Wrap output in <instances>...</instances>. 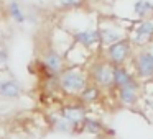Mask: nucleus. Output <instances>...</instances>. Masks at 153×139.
I'll return each mask as SVG.
<instances>
[{
    "mask_svg": "<svg viewBox=\"0 0 153 139\" xmlns=\"http://www.w3.org/2000/svg\"><path fill=\"white\" fill-rule=\"evenodd\" d=\"M59 85L68 93H79L86 89V77L79 69L63 70L59 74Z\"/></svg>",
    "mask_w": 153,
    "mask_h": 139,
    "instance_id": "obj_1",
    "label": "nucleus"
},
{
    "mask_svg": "<svg viewBox=\"0 0 153 139\" xmlns=\"http://www.w3.org/2000/svg\"><path fill=\"white\" fill-rule=\"evenodd\" d=\"M23 95V85L15 79H0V98L17 100Z\"/></svg>",
    "mask_w": 153,
    "mask_h": 139,
    "instance_id": "obj_2",
    "label": "nucleus"
},
{
    "mask_svg": "<svg viewBox=\"0 0 153 139\" xmlns=\"http://www.w3.org/2000/svg\"><path fill=\"white\" fill-rule=\"evenodd\" d=\"M43 64L51 72V75H58V74L63 72V57L54 49H48L43 54Z\"/></svg>",
    "mask_w": 153,
    "mask_h": 139,
    "instance_id": "obj_3",
    "label": "nucleus"
},
{
    "mask_svg": "<svg viewBox=\"0 0 153 139\" xmlns=\"http://www.w3.org/2000/svg\"><path fill=\"white\" fill-rule=\"evenodd\" d=\"M94 79L100 85H110L114 82V69H110L109 66H104V64L96 66L94 67Z\"/></svg>",
    "mask_w": 153,
    "mask_h": 139,
    "instance_id": "obj_4",
    "label": "nucleus"
},
{
    "mask_svg": "<svg viewBox=\"0 0 153 139\" xmlns=\"http://www.w3.org/2000/svg\"><path fill=\"white\" fill-rule=\"evenodd\" d=\"M77 43H81L82 46H92L96 44L97 41L100 40L99 38V31H94V30H87V31H79V33L74 34Z\"/></svg>",
    "mask_w": 153,
    "mask_h": 139,
    "instance_id": "obj_5",
    "label": "nucleus"
},
{
    "mask_svg": "<svg viewBox=\"0 0 153 139\" xmlns=\"http://www.w3.org/2000/svg\"><path fill=\"white\" fill-rule=\"evenodd\" d=\"M7 12H8V15H10L12 20H13L15 23H18V25H23L25 20H27V17H25L23 10H22V5L18 4L17 0H12V2H8Z\"/></svg>",
    "mask_w": 153,
    "mask_h": 139,
    "instance_id": "obj_6",
    "label": "nucleus"
},
{
    "mask_svg": "<svg viewBox=\"0 0 153 139\" xmlns=\"http://www.w3.org/2000/svg\"><path fill=\"white\" fill-rule=\"evenodd\" d=\"M63 118L69 121L71 124H77L84 119V110L77 108V106H68L63 110Z\"/></svg>",
    "mask_w": 153,
    "mask_h": 139,
    "instance_id": "obj_7",
    "label": "nucleus"
},
{
    "mask_svg": "<svg viewBox=\"0 0 153 139\" xmlns=\"http://www.w3.org/2000/svg\"><path fill=\"white\" fill-rule=\"evenodd\" d=\"M127 53H128V46H127V43H122V41L112 44V46L109 48V54L115 62H122L127 57Z\"/></svg>",
    "mask_w": 153,
    "mask_h": 139,
    "instance_id": "obj_8",
    "label": "nucleus"
},
{
    "mask_svg": "<svg viewBox=\"0 0 153 139\" xmlns=\"http://www.w3.org/2000/svg\"><path fill=\"white\" fill-rule=\"evenodd\" d=\"M138 72L142 75H152L153 74V56L152 54H143L138 57Z\"/></svg>",
    "mask_w": 153,
    "mask_h": 139,
    "instance_id": "obj_9",
    "label": "nucleus"
},
{
    "mask_svg": "<svg viewBox=\"0 0 153 139\" xmlns=\"http://www.w3.org/2000/svg\"><path fill=\"white\" fill-rule=\"evenodd\" d=\"M114 82H115L117 85H120V87H127V85H130V83H132V80H130L128 74H127L125 70L114 69Z\"/></svg>",
    "mask_w": 153,
    "mask_h": 139,
    "instance_id": "obj_10",
    "label": "nucleus"
},
{
    "mask_svg": "<svg viewBox=\"0 0 153 139\" xmlns=\"http://www.w3.org/2000/svg\"><path fill=\"white\" fill-rule=\"evenodd\" d=\"M99 38H100V40H102L105 44H110V46H112V44H115L117 41L120 40V34L115 33V31H112V30H102V31L99 33Z\"/></svg>",
    "mask_w": 153,
    "mask_h": 139,
    "instance_id": "obj_11",
    "label": "nucleus"
},
{
    "mask_svg": "<svg viewBox=\"0 0 153 139\" xmlns=\"http://www.w3.org/2000/svg\"><path fill=\"white\" fill-rule=\"evenodd\" d=\"M153 33V25L152 23H143L142 26L137 30V36H135V41H145L146 38L150 36V34Z\"/></svg>",
    "mask_w": 153,
    "mask_h": 139,
    "instance_id": "obj_12",
    "label": "nucleus"
},
{
    "mask_svg": "<svg viewBox=\"0 0 153 139\" xmlns=\"http://www.w3.org/2000/svg\"><path fill=\"white\" fill-rule=\"evenodd\" d=\"M120 98H122L125 103H132L133 102V98H135L133 83H130V85H127V87H122V90H120Z\"/></svg>",
    "mask_w": 153,
    "mask_h": 139,
    "instance_id": "obj_13",
    "label": "nucleus"
},
{
    "mask_svg": "<svg viewBox=\"0 0 153 139\" xmlns=\"http://www.w3.org/2000/svg\"><path fill=\"white\" fill-rule=\"evenodd\" d=\"M97 97H99V92H97L96 87H86V89L81 92V98H82L84 102H92Z\"/></svg>",
    "mask_w": 153,
    "mask_h": 139,
    "instance_id": "obj_14",
    "label": "nucleus"
},
{
    "mask_svg": "<svg viewBox=\"0 0 153 139\" xmlns=\"http://www.w3.org/2000/svg\"><path fill=\"white\" fill-rule=\"evenodd\" d=\"M148 12H153V5L148 4V2H137L135 4V13L140 15V17H145Z\"/></svg>",
    "mask_w": 153,
    "mask_h": 139,
    "instance_id": "obj_15",
    "label": "nucleus"
},
{
    "mask_svg": "<svg viewBox=\"0 0 153 139\" xmlns=\"http://www.w3.org/2000/svg\"><path fill=\"white\" fill-rule=\"evenodd\" d=\"M58 4L63 8H73V7H79L82 4V0H58Z\"/></svg>",
    "mask_w": 153,
    "mask_h": 139,
    "instance_id": "obj_16",
    "label": "nucleus"
},
{
    "mask_svg": "<svg viewBox=\"0 0 153 139\" xmlns=\"http://www.w3.org/2000/svg\"><path fill=\"white\" fill-rule=\"evenodd\" d=\"M86 129L89 132H99L100 131V124L97 121H92V119H87L86 121Z\"/></svg>",
    "mask_w": 153,
    "mask_h": 139,
    "instance_id": "obj_17",
    "label": "nucleus"
},
{
    "mask_svg": "<svg viewBox=\"0 0 153 139\" xmlns=\"http://www.w3.org/2000/svg\"><path fill=\"white\" fill-rule=\"evenodd\" d=\"M0 40H2V26H0Z\"/></svg>",
    "mask_w": 153,
    "mask_h": 139,
    "instance_id": "obj_18",
    "label": "nucleus"
}]
</instances>
